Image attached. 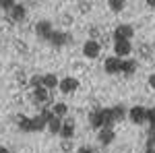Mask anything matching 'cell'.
I'll return each instance as SVG.
<instances>
[{
	"label": "cell",
	"instance_id": "obj_1",
	"mask_svg": "<svg viewBox=\"0 0 155 153\" xmlns=\"http://www.w3.org/2000/svg\"><path fill=\"white\" fill-rule=\"evenodd\" d=\"M132 35H134V29L126 23L118 25V27L114 29V42H130Z\"/></svg>",
	"mask_w": 155,
	"mask_h": 153
},
{
	"label": "cell",
	"instance_id": "obj_2",
	"mask_svg": "<svg viewBox=\"0 0 155 153\" xmlns=\"http://www.w3.org/2000/svg\"><path fill=\"white\" fill-rule=\"evenodd\" d=\"M101 54V44L97 39H87L83 44V56L85 58H97Z\"/></svg>",
	"mask_w": 155,
	"mask_h": 153
},
{
	"label": "cell",
	"instance_id": "obj_3",
	"mask_svg": "<svg viewBox=\"0 0 155 153\" xmlns=\"http://www.w3.org/2000/svg\"><path fill=\"white\" fill-rule=\"evenodd\" d=\"M132 54V44L130 42H114V56L120 60H126Z\"/></svg>",
	"mask_w": 155,
	"mask_h": 153
},
{
	"label": "cell",
	"instance_id": "obj_4",
	"mask_svg": "<svg viewBox=\"0 0 155 153\" xmlns=\"http://www.w3.org/2000/svg\"><path fill=\"white\" fill-rule=\"evenodd\" d=\"M58 89H60L64 95H72L77 89H79V81H77L74 77H64V79H60Z\"/></svg>",
	"mask_w": 155,
	"mask_h": 153
},
{
	"label": "cell",
	"instance_id": "obj_5",
	"mask_svg": "<svg viewBox=\"0 0 155 153\" xmlns=\"http://www.w3.org/2000/svg\"><path fill=\"white\" fill-rule=\"evenodd\" d=\"M128 118H130L134 124H143V122H147V108L143 106H134L128 110Z\"/></svg>",
	"mask_w": 155,
	"mask_h": 153
},
{
	"label": "cell",
	"instance_id": "obj_6",
	"mask_svg": "<svg viewBox=\"0 0 155 153\" xmlns=\"http://www.w3.org/2000/svg\"><path fill=\"white\" fill-rule=\"evenodd\" d=\"M54 31H56V29H54V25L50 23V21H39V23L35 25V33H37V37H41V39H50Z\"/></svg>",
	"mask_w": 155,
	"mask_h": 153
},
{
	"label": "cell",
	"instance_id": "obj_7",
	"mask_svg": "<svg viewBox=\"0 0 155 153\" xmlns=\"http://www.w3.org/2000/svg\"><path fill=\"white\" fill-rule=\"evenodd\" d=\"M104 68H106L107 75H118L120 68H122V60L116 58V56H107L104 60Z\"/></svg>",
	"mask_w": 155,
	"mask_h": 153
},
{
	"label": "cell",
	"instance_id": "obj_8",
	"mask_svg": "<svg viewBox=\"0 0 155 153\" xmlns=\"http://www.w3.org/2000/svg\"><path fill=\"white\" fill-rule=\"evenodd\" d=\"M71 39H72L71 33H66V31H54L48 42L52 44V46H56V48H62V46H66Z\"/></svg>",
	"mask_w": 155,
	"mask_h": 153
},
{
	"label": "cell",
	"instance_id": "obj_9",
	"mask_svg": "<svg viewBox=\"0 0 155 153\" xmlns=\"http://www.w3.org/2000/svg\"><path fill=\"white\" fill-rule=\"evenodd\" d=\"M114 139H116V132H114L112 128H101L99 132H97V141L101 143L104 147H106V145H112Z\"/></svg>",
	"mask_w": 155,
	"mask_h": 153
},
{
	"label": "cell",
	"instance_id": "obj_10",
	"mask_svg": "<svg viewBox=\"0 0 155 153\" xmlns=\"http://www.w3.org/2000/svg\"><path fill=\"white\" fill-rule=\"evenodd\" d=\"M89 122H91V126H95V128H104V124H106V118H104V110H95V112H91V116H89Z\"/></svg>",
	"mask_w": 155,
	"mask_h": 153
},
{
	"label": "cell",
	"instance_id": "obj_11",
	"mask_svg": "<svg viewBox=\"0 0 155 153\" xmlns=\"http://www.w3.org/2000/svg\"><path fill=\"white\" fill-rule=\"evenodd\" d=\"M58 85H60V79L56 77V75H52V72H50V75H44V77H41V87H46L48 91L56 89Z\"/></svg>",
	"mask_w": 155,
	"mask_h": 153
},
{
	"label": "cell",
	"instance_id": "obj_12",
	"mask_svg": "<svg viewBox=\"0 0 155 153\" xmlns=\"http://www.w3.org/2000/svg\"><path fill=\"white\" fill-rule=\"evenodd\" d=\"M72 135H74V122H72V120H64L62 130H60V137H62L64 141H71Z\"/></svg>",
	"mask_w": 155,
	"mask_h": 153
},
{
	"label": "cell",
	"instance_id": "obj_13",
	"mask_svg": "<svg viewBox=\"0 0 155 153\" xmlns=\"http://www.w3.org/2000/svg\"><path fill=\"white\" fill-rule=\"evenodd\" d=\"M48 99H50V91L46 89V87L33 89V101H35V104H46Z\"/></svg>",
	"mask_w": 155,
	"mask_h": 153
},
{
	"label": "cell",
	"instance_id": "obj_14",
	"mask_svg": "<svg viewBox=\"0 0 155 153\" xmlns=\"http://www.w3.org/2000/svg\"><path fill=\"white\" fill-rule=\"evenodd\" d=\"M134 71H137V60H132V58L122 60V68H120L122 75H132Z\"/></svg>",
	"mask_w": 155,
	"mask_h": 153
},
{
	"label": "cell",
	"instance_id": "obj_15",
	"mask_svg": "<svg viewBox=\"0 0 155 153\" xmlns=\"http://www.w3.org/2000/svg\"><path fill=\"white\" fill-rule=\"evenodd\" d=\"M52 112H54V116H56V118H60V120H62V118L68 114V106H66L64 101H58V104H54Z\"/></svg>",
	"mask_w": 155,
	"mask_h": 153
},
{
	"label": "cell",
	"instance_id": "obj_16",
	"mask_svg": "<svg viewBox=\"0 0 155 153\" xmlns=\"http://www.w3.org/2000/svg\"><path fill=\"white\" fill-rule=\"evenodd\" d=\"M19 128L25 130V132H33V118L19 116Z\"/></svg>",
	"mask_w": 155,
	"mask_h": 153
},
{
	"label": "cell",
	"instance_id": "obj_17",
	"mask_svg": "<svg viewBox=\"0 0 155 153\" xmlns=\"http://www.w3.org/2000/svg\"><path fill=\"white\" fill-rule=\"evenodd\" d=\"M62 124H64V122H62L60 118L54 116V118H52V120L48 122V130L52 132V135H60V130H62Z\"/></svg>",
	"mask_w": 155,
	"mask_h": 153
},
{
	"label": "cell",
	"instance_id": "obj_18",
	"mask_svg": "<svg viewBox=\"0 0 155 153\" xmlns=\"http://www.w3.org/2000/svg\"><path fill=\"white\" fill-rule=\"evenodd\" d=\"M11 17H12V21H21L25 17V6L15 2V6H12V11H11Z\"/></svg>",
	"mask_w": 155,
	"mask_h": 153
},
{
	"label": "cell",
	"instance_id": "obj_19",
	"mask_svg": "<svg viewBox=\"0 0 155 153\" xmlns=\"http://www.w3.org/2000/svg\"><path fill=\"white\" fill-rule=\"evenodd\" d=\"M48 128V120H44L41 116H35L33 118V130H44Z\"/></svg>",
	"mask_w": 155,
	"mask_h": 153
},
{
	"label": "cell",
	"instance_id": "obj_20",
	"mask_svg": "<svg viewBox=\"0 0 155 153\" xmlns=\"http://www.w3.org/2000/svg\"><path fill=\"white\" fill-rule=\"evenodd\" d=\"M112 112H114V118H116V120H122L124 116H128V112L124 110V106H116V108H112Z\"/></svg>",
	"mask_w": 155,
	"mask_h": 153
},
{
	"label": "cell",
	"instance_id": "obj_21",
	"mask_svg": "<svg viewBox=\"0 0 155 153\" xmlns=\"http://www.w3.org/2000/svg\"><path fill=\"white\" fill-rule=\"evenodd\" d=\"M107 6H110L114 12H120L122 8H124V0H110V2H107Z\"/></svg>",
	"mask_w": 155,
	"mask_h": 153
},
{
	"label": "cell",
	"instance_id": "obj_22",
	"mask_svg": "<svg viewBox=\"0 0 155 153\" xmlns=\"http://www.w3.org/2000/svg\"><path fill=\"white\" fill-rule=\"evenodd\" d=\"M139 54H141L143 58H149V56H153V46H141V48H139Z\"/></svg>",
	"mask_w": 155,
	"mask_h": 153
},
{
	"label": "cell",
	"instance_id": "obj_23",
	"mask_svg": "<svg viewBox=\"0 0 155 153\" xmlns=\"http://www.w3.org/2000/svg\"><path fill=\"white\" fill-rule=\"evenodd\" d=\"M147 122L155 126V108H147Z\"/></svg>",
	"mask_w": 155,
	"mask_h": 153
},
{
	"label": "cell",
	"instance_id": "obj_24",
	"mask_svg": "<svg viewBox=\"0 0 155 153\" xmlns=\"http://www.w3.org/2000/svg\"><path fill=\"white\" fill-rule=\"evenodd\" d=\"M12 6H15V2L12 0H0V8H4V11H12Z\"/></svg>",
	"mask_w": 155,
	"mask_h": 153
},
{
	"label": "cell",
	"instance_id": "obj_25",
	"mask_svg": "<svg viewBox=\"0 0 155 153\" xmlns=\"http://www.w3.org/2000/svg\"><path fill=\"white\" fill-rule=\"evenodd\" d=\"M29 85L33 87V89H37V87H41V77H31V81H29Z\"/></svg>",
	"mask_w": 155,
	"mask_h": 153
},
{
	"label": "cell",
	"instance_id": "obj_26",
	"mask_svg": "<svg viewBox=\"0 0 155 153\" xmlns=\"http://www.w3.org/2000/svg\"><path fill=\"white\" fill-rule=\"evenodd\" d=\"M77 153H95V151H93L91 147H87V145H81V147L77 149Z\"/></svg>",
	"mask_w": 155,
	"mask_h": 153
},
{
	"label": "cell",
	"instance_id": "obj_27",
	"mask_svg": "<svg viewBox=\"0 0 155 153\" xmlns=\"http://www.w3.org/2000/svg\"><path fill=\"white\" fill-rule=\"evenodd\" d=\"M149 87L155 89V72H153V75H149Z\"/></svg>",
	"mask_w": 155,
	"mask_h": 153
},
{
	"label": "cell",
	"instance_id": "obj_28",
	"mask_svg": "<svg viewBox=\"0 0 155 153\" xmlns=\"http://www.w3.org/2000/svg\"><path fill=\"white\" fill-rule=\"evenodd\" d=\"M71 149V141H64L62 143V151H68Z\"/></svg>",
	"mask_w": 155,
	"mask_h": 153
},
{
	"label": "cell",
	"instance_id": "obj_29",
	"mask_svg": "<svg viewBox=\"0 0 155 153\" xmlns=\"http://www.w3.org/2000/svg\"><path fill=\"white\" fill-rule=\"evenodd\" d=\"M147 4H149L151 8H155V0H147Z\"/></svg>",
	"mask_w": 155,
	"mask_h": 153
},
{
	"label": "cell",
	"instance_id": "obj_30",
	"mask_svg": "<svg viewBox=\"0 0 155 153\" xmlns=\"http://www.w3.org/2000/svg\"><path fill=\"white\" fill-rule=\"evenodd\" d=\"M147 153H155V149H153V147H149V149H147Z\"/></svg>",
	"mask_w": 155,
	"mask_h": 153
},
{
	"label": "cell",
	"instance_id": "obj_31",
	"mask_svg": "<svg viewBox=\"0 0 155 153\" xmlns=\"http://www.w3.org/2000/svg\"><path fill=\"white\" fill-rule=\"evenodd\" d=\"M0 153H8V151H6V149H4V147H0Z\"/></svg>",
	"mask_w": 155,
	"mask_h": 153
},
{
	"label": "cell",
	"instance_id": "obj_32",
	"mask_svg": "<svg viewBox=\"0 0 155 153\" xmlns=\"http://www.w3.org/2000/svg\"><path fill=\"white\" fill-rule=\"evenodd\" d=\"M153 52H155V44H153Z\"/></svg>",
	"mask_w": 155,
	"mask_h": 153
}]
</instances>
